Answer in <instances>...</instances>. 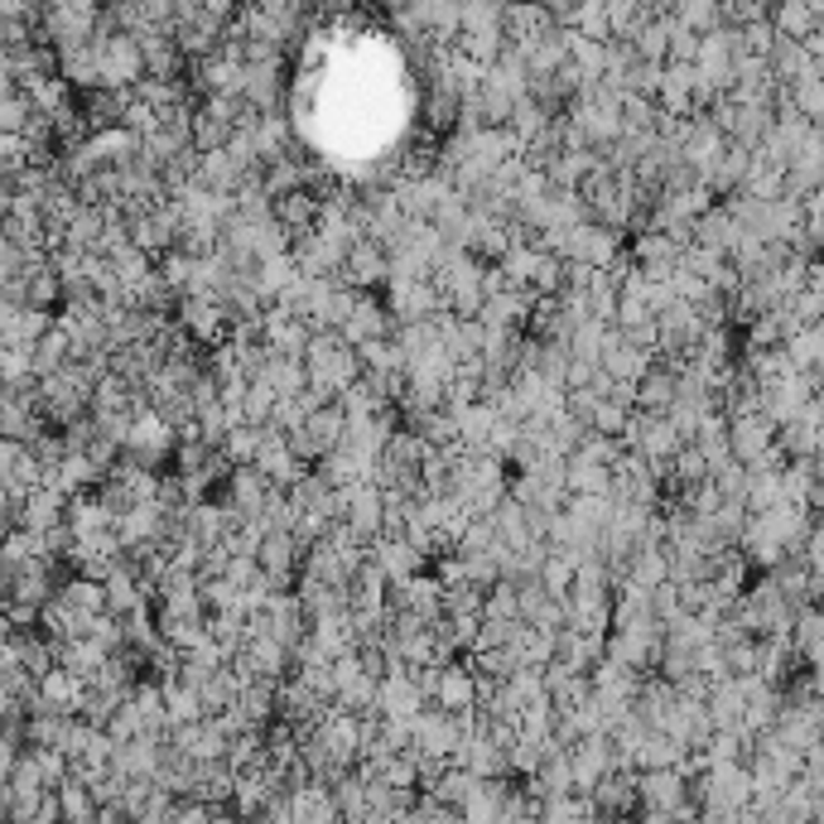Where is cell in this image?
Masks as SVG:
<instances>
[{
  "mask_svg": "<svg viewBox=\"0 0 824 824\" xmlns=\"http://www.w3.org/2000/svg\"><path fill=\"white\" fill-rule=\"evenodd\" d=\"M656 324H661V353H671V357H689L694 347H699L704 338V328H708V318L694 309L689 299H675L671 309H661L656 314Z\"/></svg>",
  "mask_w": 824,
  "mask_h": 824,
  "instance_id": "6",
  "label": "cell"
},
{
  "mask_svg": "<svg viewBox=\"0 0 824 824\" xmlns=\"http://www.w3.org/2000/svg\"><path fill=\"white\" fill-rule=\"evenodd\" d=\"M275 405H280V390H275L270 381H256L246 386V396H241V410H246V419L251 425H270V415H275Z\"/></svg>",
  "mask_w": 824,
  "mask_h": 824,
  "instance_id": "36",
  "label": "cell"
},
{
  "mask_svg": "<svg viewBox=\"0 0 824 824\" xmlns=\"http://www.w3.org/2000/svg\"><path fill=\"white\" fill-rule=\"evenodd\" d=\"M810 332H815V347H820V367H824V318H820V324H810Z\"/></svg>",
  "mask_w": 824,
  "mask_h": 824,
  "instance_id": "50",
  "label": "cell"
},
{
  "mask_svg": "<svg viewBox=\"0 0 824 824\" xmlns=\"http://www.w3.org/2000/svg\"><path fill=\"white\" fill-rule=\"evenodd\" d=\"M497 545H502V530L492 516H473V526L463 530V540H458V549H468V555H492Z\"/></svg>",
  "mask_w": 824,
  "mask_h": 824,
  "instance_id": "42",
  "label": "cell"
},
{
  "mask_svg": "<svg viewBox=\"0 0 824 824\" xmlns=\"http://www.w3.org/2000/svg\"><path fill=\"white\" fill-rule=\"evenodd\" d=\"M107 728H111V737H116V743H130V737H140V733H150V728H145V718H140V708L136 704H121V708H116V714H111V723H107Z\"/></svg>",
  "mask_w": 824,
  "mask_h": 824,
  "instance_id": "48",
  "label": "cell"
},
{
  "mask_svg": "<svg viewBox=\"0 0 824 824\" xmlns=\"http://www.w3.org/2000/svg\"><path fill=\"white\" fill-rule=\"evenodd\" d=\"M270 487H275V483L256 468V463H237V468H231V477H227V492H222L217 502H231L241 516H260V506H266Z\"/></svg>",
  "mask_w": 824,
  "mask_h": 824,
  "instance_id": "11",
  "label": "cell"
},
{
  "mask_svg": "<svg viewBox=\"0 0 824 824\" xmlns=\"http://www.w3.org/2000/svg\"><path fill=\"white\" fill-rule=\"evenodd\" d=\"M497 266L512 275L516 285H530L535 280V266H540V246H530V241H512L506 246V256L497 260Z\"/></svg>",
  "mask_w": 824,
  "mask_h": 824,
  "instance_id": "33",
  "label": "cell"
},
{
  "mask_svg": "<svg viewBox=\"0 0 824 824\" xmlns=\"http://www.w3.org/2000/svg\"><path fill=\"white\" fill-rule=\"evenodd\" d=\"M371 555L381 559V569L390 578H415L419 569H429V555L410 540V535H381V540L371 545Z\"/></svg>",
  "mask_w": 824,
  "mask_h": 824,
  "instance_id": "14",
  "label": "cell"
},
{
  "mask_svg": "<svg viewBox=\"0 0 824 824\" xmlns=\"http://www.w3.org/2000/svg\"><path fill=\"white\" fill-rule=\"evenodd\" d=\"M429 704V694L415 685L410 679V665H405V671H390L386 679H381V714L386 718H419V708Z\"/></svg>",
  "mask_w": 824,
  "mask_h": 824,
  "instance_id": "13",
  "label": "cell"
},
{
  "mask_svg": "<svg viewBox=\"0 0 824 824\" xmlns=\"http://www.w3.org/2000/svg\"><path fill=\"white\" fill-rule=\"evenodd\" d=\"M304 419H309V405H304V390H299V396H280V405H275V415H270V425L280 429V434H295Z\"/></svg>",
  "mask_w": 824,
  "mask_h": 824,
  "instance_id": "47",
  "label": "cell"
},
{
  "mask_svg": "<svg viewBox=\"0 0 824 824\" xmlns=\"http://www.w3.org/2000/svg\"><path fill=\"white\" fill-rule=\"evenodd\" d=\"M101 43V82L111 87H136L150 63H145V43L140 34H130V29H116L111 39H97Z\"/></svg>",
  "mask_w": 824,
  "mask_h": 824,
  "instance_id": "2",
  "label": "cell"
},
{
  "mask_svg": "<svg viewBox=\"0 0 824 824\" xmlns=\"http://www.w3.org/2000/svg\"><path fill=\"white\" fill-rule=\"evenodd\" d=\"M636 786H642L646 820H671V810L679 801H689V781L679 766H646V772H636Z\"/></svg>",
  "mask_w": 824,
  "mask_h": 824,
  "instance_id": "4",
  "label": "cell"
},
{
  "mask_svg": "<svg viewBox=\"0 0 824 824\" xmlns=\"http://www.w3.org/2000/svg\"><path fill=\"white\" fill-rule=\"evenodd\" d=\"M737 237H743V222L728 212V202H714L708 212H699V222H694V241L699 246H714V251H723V256H733V246H737Z\"/></svg>",
  "mask_w": 824,
  "mask_h": 824,
  "instance_id": "16",
  "label": "cell"
},
{
  "mask_svg": "<svg viewBox=\"0 0 824 824\" xmlns=\"http://www.w3.org/2000/svg\"><path fill=\"white\" fill-rule=\"evenodd\" d=\"M569 492H613V468L588 454H569Z\"/></svg>",
  "mask_w": 824,
  "mask_h": 824,
  "instance_id": "29",
  "label": "cell"
},
{
  "mask_svg": "<svg viewBox=\"0 0 824 824\" xmlns=\"http://www.w3.org/2000/svg\"><path fill=\"white\" fill-rule=\"evenodd\" d=\"M280 58H260V63H246V87L241 97L251 101V107L260 111H275L280 107Z\"/></svg>",
  "mask_w": 824,
  "mask_h": 824,
  "instance_id": "18",
  "label": "cell"
},
{
  "mask_svg": "<svg viewBox=\"0 0 824 824\" xmlns=\"http://www.w3.org/2000/svg\"><path fill=\"white\" fill-rule=\"evenodd\" d=\"M603 332H607V318H593V314H584V318H578V324H574V338H569L574 357L603 361Z\"/></svg>",
  "mask_w": 824,
  "mask_h": 824,
  "instance_id": "35",
  "label": "cell"
},
{
  "mask_svg": "<svg viewBox=\"0 0 824 824\" xmlns=\"http://www.w3.org/2000/svg\"><path fill=\"white\" fill-rule=\"evenodd\" d=\"M260 444H266V425H251V419H241V425H231V429H227L222 454H227L231 463H256Z\"/></svg>",
  "mask_w": 824,
  "mask_h": 824,
  "instance_id": "30",
  "label": "cell"
},
{
  "mask_svg": "<svg viewBox=\"0 0 824 824\" xmlns=\"http://www.w3.org/2000/svg\"><path fill=\"white\" fill-rule=\"evenodd\" d=\"M723 651H728V675H757L762 671V636H743V642H733Z\"/></svg>",
  "mask_w": 824,
  "mask_h": 824,
  "instance_id": "44",
  "label": "cell"
},
{
  "mask_svg": "<svg viewBox=\"0 0 824 824\" xmlns=\"http://www.w3.org/2000/svg\"><path fill=\"white\" fill-rule=\"evenodd\" d=\"M338 280L357 285V289H371V285H386L390 280V251L376 237H357L353 251H347V266L338 270Z\"/></svg>",
  "mask_w": 824,
  "mask_h": 824,
  "instance_id": "8",
  "label": "cell"
},
{
  "mask_svg": "<svg viewBox=\"0 0 824 824\" xmlns=\"http://www.w3.org/2000/svg\"><path fill=\"white\" fill-rule=\"evenodd\" d=\"M159 270H165V280L179 289V295H188V289H193V275H198V256H188L183 246H173V251L159 256Z\"/></svg>",
  "mask_w": 824,
  "mask_h": 824,
  "instance_id": "40",
  "label": "cell"
},
{
  "mask_svg": "<svg viewBox=\"0 0 824 824\" xmlns=\"http://www.w3.org/2000/svg\"><path fill=\"white\" fill-rule=\"evenodd\" d=\"M661 116V101L646 92H622V126L627 130H651Z\"/></svg>",
  "mask_w": 824,
  "mask_h": 824,
  "instance_id": "41",
  "label": "cell"
},
{
  "mask_svg": "<svg viewBox=\"0 0 824 824\" xmlns=\"http://www.w3.org/2000/svg\"><path fill=\"white\" fill-rule=\"evenodd\" d=\"M506 689H512V699L526 708L535 699H549V685H545V665H520V671L506 679Z\"/></svg>",
  "mask_w": 824,
  "mask_h": 824,
  "instance_id": "34",
  "label": "cell"
},
{
  "mask_svg": "<svg viewBox=\"0 0 824 824\" xmlns=\"http://www.w3.org/2000/svg\"><path fill=\"white\" fill-rule=\"evenodd\" d=\"M549 121H555V116H549V111H545V107H540V101H535L530 92H526V97H516V111H512V130H516L520 140H535V136H540V130H545Z\"/></svg>",
  "mask_w": 824,
  "mask_h": 824,
  "instance_id": "37",
  "label": "cell"
},
{
  "mask_svg": "<svg viewBox=\"0 0 824 824\" xmlns=\"http://www.w3.org/2000/svg\"><path fill=\"white\" fill-rule=\"evenodd\" d=\"M130 97H136V87H87V92H78L82 101V116L92 121V130H107V126H121L126 111H130Z\"/></svg>",
  "mask_w": 824,
  "mask_h": 824,
  "instance_id": "10",
  "label": "cell"
},
{
  "mask_svg": "<svg viewBox=\"0 0 824 824\" xmlns=\"http://www.w3.org/2000/svg\"><path fill=\"white\" fill-rule=\"evenodd\" d=\"M708 477H714V487L723 492V502H747V477H752V468H747L743 458L718 463V468L708 473Z\"/></svg>",
  "mask_w": 824,
  "mask_h": 824,
  "instance_id": "39",
  "label": "cell"
},
{
  "mask_svg": "<svg viewBox=\"0 0 824 824\" xmlns=\"http://www.w3.org/2000/svg\"><path fill=\"white\" fill-rule=\"evenodd\" d=\"M179 318H183V328L193 332L198 347H217V342L231 338V309L222 299H212V295H183L179 299Z\"/></svg>",
  "mask_w": 824,
  "mask_h": 824,
  "instance_id": "5",
  "label": "cell"
},
{
  "mask_svg": "<svg viewBox=\"0 0 824 824\" xmlns=\"http://www.w3.org/2000/svg\"><path fill=\"white\" fill-rule=\"evenodd\" d=\"M598 390H593V386H574L569 390V415L574 419H584V425H588V419H593V410H598Z\"/></svg>",
  "mask_w": 824,
  "mask_h": 824,
  "instance_id": "49",
  "label": "cell"
},
{
  "mask_svg": "<svg viewBox=\"0 0 824 824\" xmlns=\"http://www.w3.org/2000/svg\"><path fill=\"white\" fill-rule=\"evenodd\" d=\"M632 410H636V405H622V400H613V396H603L588 425L598 429V434H617V439H622V434H627V419H632Z\"/></svg>",
  "mask_w": 824,
  "mask_h": 824,
  "instance_id": "43",
  "label": "cell"
},
{
  "mask_svg": "<svg viewBox=\"0 0 824 824\" xmlns=\"http://www.w3.org/2000/svg\"><path fill=\"white\" fill-rule=\"evenodd\" d=\"M72 613H107V578H92V574H72L63 588H58Z\"/></svg>",
  "mask_w": 824,
  "mask_h": 824,
  "instance_id": "25",
  "label": "cell"
},
{
  "mask_svg": "<svg viewBox=\"0 0 824 824\" xmlns=\"http://www.w3.org/2000/svg\"><path fill=\"white\" fill-rule=\"evenodd\" d=\"M679 757H685V743L665 728H651L642 737V747H636V772H646V766H675Z\"/></svg>",
  "mask_w": 824,
  "mask_h": 824,
  "instance_id": "26",
  "label": "cell"
},
{
  "mask_svg": "<svg viewBox=\"0 0 824 824\" xmlns=\"http://www.w3.org/2000/svg\"><path fill=\"white\" fill-rule=\"evenodd\" d=\"M107 237V212L97 208V202H82L78 212H72L68 222V241L63 246H78V251H92V246Z\"/></svg>",
  "mask_w": 824,
  "mask_h": 824,
  "instance_id": "27",
  "label": "cell"
},
{
  "mask_svg": "<svg viewBox=\"0 0 824 824\" xmlns=\"http://www.w3.org/2000/svg\"><path fill=\"white\" fill-rule=\"evenodd\" d=\"M72 332H68V324H49V332H43V338L34 342V376H53L58 367H63V361L72 357Z\"/></svg>",
  "mask_w": 824,
  "mask_h": 824,
  "instance_id": "24",
  "label": "cell"
},
{
  "mask_svg": "<svg viewBox=\"0 0 824 824\" xmlns=\"http://www.w3.org/2000/svg\"><path fill=\"white\" fill-rule=\"evenodd\" d=\"M202 603H208V613H246V588L231 584L227 574L202 578Z\"/></svg>",
  "mask_w": 824,
  "mask_h": 824,
  "instance_id": "31",
  "label": "cell"
},
{
  "mask_svg": "<svg viewBox=\"0 0 824 824\" xmlns=\"http://www.w3.org/2000/svg\"><path fill=\"white\" fill-rule=\"evenodd\" d=\"M231 121H222V116H212L208 107H198V116H193V145L198 150H222V145L231 140Z\"/></svg>",
  "mask_w": 824,
  "mask_h": 824,
  "instance_id": "38",
  "label": "cell"
},
{
  "mask_svg": "<svg viewBox=\"0 0 824 824\" xmlns=\"http://www.w3.org/2000/svg\"><path fill=\"white\" fill-rule=\"evenodd\" d=\"M0 324H6V347H34L43 332H49L53 314L49 309H34V304H24V309H0Z\"/></svg>",
  "mask_w": 824,
  "mask_h": 824,
  "instance_id": "17",
  "label": "cell"
},
{
  "mask_svg": "<svg viewBox=\"0 0 824 824\" xmlns=\"http://www.w3.org/2000/svg\"><path fill=\"white\" fill-rule=\"evenodd\" d=\"M318 212H324V198L314 193V188H289V193H280L275 198V217L295 231H314L318 227Z\"/></svg>",
  "mask_w": 824,
  "mask_h": 824,
  "instance_id": "19",
  "label": "cell"
},
{
  "mask_svg": "<svg viewBox=\"0 0 824 824\" xmlns=\"http://www.w3.org/2000/svg\"><path fill=\"white\" fill-rule=\"evenodd\" d=\"M304 429L314 434V444L324 448V454H332L342 439H347V405L342 400H328V405H318V410L304 419Z\"/></svg>",
  "mask_w": 824,
  "mask_h": 824,
  "instance_id": "22",
  "label": "cell"
},
{
  "mask_svg": "<svg viewBox=\"0 0 824 824\" xmlns=\"http://www.w3.org/2000/svg\"><path fill=\"white\" fill-rule=\"evenodd\" d=\"M776 419L766 410H752V415H733L728 419V439H733V458H743L747 468H762V463H786L776 448Z\"/></svg>",
  "mask_w": 824,
  "mask_h": 824,
  "instance_id": "1",
  "label": "cell"
},
{
  "mask_svg": "<svg viewBox=\"0 0 824 824\" xmlns=\"http://www.w3.org/2000/svg\"><path fill=\"white\" fill-rule=\"evenodd\" d=\"M29 304H34V309H53V304H63V275H58L49 260L29 270Z\"/></svg>",
  "mask_w": 824,
  "mask_h": 824,
  "instance_id": "32",
  "label": "cell"
},
{
  "mask_svg": "<svg viewBox=\"0 0 824 824\" xmlns=\"http://www.w3.org/2000/svg\"><path fill=\"white\" fill-rule=\"evenodd\" d=\"M241 165H237V155L227 150H202V165H198V183L202 188H212V193H237L241 188Z\"/></svg>",
  "mask_w": 824,
  "mask_h": 824,
  "instance_id": "21",
  "label": "cell"
},
{
  "mask_svg": "<svg viewBox=\"0 0 824 824\" xmlns=\"http://www.w3.org/2000/svg\"><path fill=\"white\" fill-rule=\"evenodd\" d=\"M63 53V78L87 92V87H101V43L87 39V43H72V49H58Z\"/></svg>",
  "mask_w": 824,
  "mask_h": 824,
  "instance_id": "20",
  "label": "cell"
},
{
  "mask_svg": "<svg viewBox=\"0 0 824 824\" xmlns=\"http://www.w3.org/2000/svg\"><path fill=\"white\" fill-rule=\"evenodd\" d=\"M434 704L454 708V714H463V708L477 704V675H473V656H458L444 665V679H439V694H434Z\"/></svg>",
  "mask_w": 824,
  "mask_h": 824,
  "instance_id": "15",
  "label": "cell"
},
{
  "mask_svg": "<svg viewBox=\"0 0 824 824\" xmlns=\"http://www.w3.org/2000/svg\"><path fill=\"white\" fill-rule=\"evenodd\" d=\"M468 737V728H463V718L454 714V708L444 704H425L415 718V752H429V757H454L458 743Z\"/></svg>",
  "mask_w": 824,
  "mask_h": 824,
  "instance_id": "3",
  "label": "cell"
},
{
  "mask_svg": "<svg viewBox=\"0 0 824 824\" xmlns=\"http://www.w3.org/2000/svg\"><path fill=\"white\" fill-rule=\"evenodd\" d=\"M679 400V371L665 361H651V371L636 381V410L646 415H671Z\"/></svg>",
  "mask_w": 824,
  "mask_h": 824,
  "instance_id": "12",
  "label": "cell"
},
{
  "mask_svg": "<svg viewBox=\"0 0 824 824\" xmlns=\"http://www.w3.org/2000/svg\"><path fill=\"white\" fill-rule=\"evenodd\" d=\"M820 607H824V598H820Z\"/></svg>",
  "mask_w": 824,
  "mask_h": 824,
  "instance_id": "51",
  "label": "cell"
},
{
  "mask_svg": "<svg viewBox=\"0 0 824 824\" xmlns=\"http://www.w3.org/2000/svg\"><path fill=\"white\" fill-rule=\"evenodd\" d=\"M593 805L598 820L613 815H642V786H636V766H613L598 786H593Z\"/></svg>",
  "mask_w": 824,
  "mask_h": 824,
  "instance_id": "7",
  "label": "cell"
},
{
  "mask_svg": "<svg viewBox=\"0 0 824 824\" xmlns=\"http://www.w3.org/2000/svg\"><path fill=\"white\" fill-rule=\"evenodd\" d=\"M396 328H400V318L390 314V304H381V299H371L367 289H361V299H357V309H353V318L338 328L347 342L353 347H361L367 338H396Z\"/></svg>",
  "mask_w": 824,
  "mask_h": 824,
  "instance_id": "9",
  "label": "cell"
},
{
  "mask_svg": "<svg viewBox=\"0 0 824 824\" xmlns=\"http://www.w3.org/2000/svg\"><path fill=\"white\" fill-rule=\"evenodd\" d=\"M448 309H454L458 318H477V314H483V309H487V289H483V280L448 289Z\"/></svg>",
  "mask_w": 824,
  "mask_h": 824,
  "instance_id": "46",
  "label": "cell"
},
{
  "mask_svg": "<svg viewBox=\"0 0 824 824\" xmlns=\"http://www.w3.org/2000/svg\"><path fill=\"white\" fill-rule=\"evenodd\" d=\"M444 613L448 617H483L487 613V588L473 584V578L444 584Z\"/></svg>",
  "mask_w": 824,
  "mask_h": 824,
  "instance_id": "28",
  "label": "cell"
},
{
  "mask_svg": "<svg viewBox=\"0 0 824 824\" xmlns=\"http://www.w3.org/2000/svg\"><path fill=\"white\" fill-rule=\"evenodd\" d=\"M58 801H63V824H97L101 820L97 791L87 786V781H78V776H68L63 786H58Z\"/></svg>",
  "mask_w": 824,
  "mask_h": 824,
  "instance_id": "23",
  "label": "cell"
},
{
  "mask_svg": "<svg viewBox=\"0 0 824 824\" xmlns=\"http://www.w3.org/2000/svg\"><path fill=\"white\" fill-rule=\"evenodd\" d=\"M483 617H520V593L512 578H497V584L487 588V613Z\"/></svg>",
  "mask_w": 824,
  "mask_h": 824,
  "instance_id": "45",
  "label": "cell"
}]
</instances>
